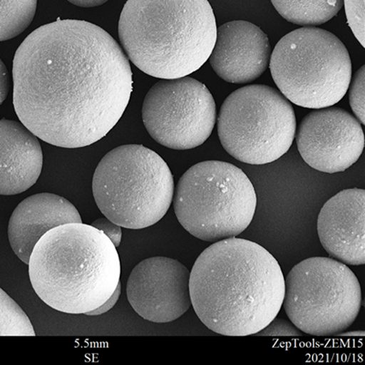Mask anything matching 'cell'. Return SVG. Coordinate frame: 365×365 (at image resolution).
<instances>
[{
    "mask_svg": "<svg viewBox=\"0 0 365 365\" xmlns=\"http://www.w3.org/2000/svg\"><path fill=\"white\" fill-rule=\"evenodd\" d=\"M13 104L50 145L81 148L107 135L133 91L128 58L93 23L58 19L29 34L13 61Z\"/></svg>",
    "mask_w": 365,
    "mask_h": 365,
    "instance_id": "1",
    "label": "cell"
},
{
    "mask_svg": "<svg viewBox=\"0 0 365 365\" xmlns=\"http://www.w3.org/2000/svg\"><path fill=\"white\" fill-rule=\"evenodd\" d=\"M192 306L210 330L225 336L255 335L278 316L285 278L278 260L253 241H217L190 272Z\"/></svg>",
    "mask_w": 365,
    "mask_h": 365,
    "instance_id": "2",
    "label": "cell"
},
{
    "mask_svg": "<svg viewBox=\"0 0 365 365\" xmlns=\"http://www.w3.org/2000/svg\"><path fill=\"white\" fill-rule=\"evenodd\" d=\"M29 273L35 292L48 307L86 314L115 291L120 257L103 231L91 225L64 224L48 230L36 244Z\"/></svg>",
    "mask_w": 365,
    "mask_h": 365,
    "instance_id": "3",
    "label": "cell"
},
{
    "mask_svg": "<svg viewBox=\"0 0 365 365\" xmlns=\"http://www.w3.org/2000/svg\"><path fill=\"white\" fill-rule=\"evenodd\" d=\"M217 29L207 0H128L118 31L123 50L140 71L178 79L208 60Z\"/></svg>",
    "mask_w": 365,
    "mask_h": 365,
    "instance_id": "4",
    "label": "cell"
},
{
    "mask_svg": "<svg viewBox=\"0 0 365 365\" xmlns=\"http://www.w3.org/2000/svg\"><path fill=\"white\" fill-rule=\"evenodd\" d=\"M174 178L165 160L141 145L119 146L104 155L93 178L98 208L130 230L153 226L168 213Z\"/></svg>",
    "mask_w": 365,
    "mask_h": 365,
    "instance_id": "5",
    "label": "cell"
},
{
    "mask_svg": "<svg viewBox=\"0 0 365 365\" xmlns=\"http://www.w3.org/2000/svg\"><path fill=\"white\" fill-rule=\"evenodd\" d=\"M174 198L175 216L192 236L217 242L239 236L252 221L255 188L245 173L222 161H205L179 179Z\"/></svg>",
    "mask_w": 365,
    "mask_h": 365,
    "instance_id": "6",
    "label": "cell"
},
{
    "mask_svg": "<svg viewBox=\"0 0 365 365\" xmlns=\"http://www.w3.org/2000/svg\"><path fill=\"white\" fill-rule=\"evenodd\" d=\"M270 71L289 102L308 109L338 103L351 80V61L340 38L325 29H295L275 46Z\"/></svg>",
    "mask_w": 365,
    "mask_h": 365,
    "instance_id": "7",
    "label": "cell"
},
{
    "mask_svg": "<svg viewBox=\"0 0 365 365\" xmlns=\"http://www.w3.org/2000/svg\"><path fill=\"white\" fill-rule=\"evenodd\" d=\"M282 305L299 331L312 336H337L360 314V282L346 264L332 257H309L287 276Z\"/></svg>",
    "mask_w": 365,
    "mask_h": 365,
    "instance_id": "8",
    "label": "cell"
},
{
    "mask_svg": "<svg viewBox=\"0 0 365 365\" xmlns=\"http://www.w3.org/2000/svg\"><path fill=\"white\" fill-rule=\"evenodd\" d=\"M217 133L227 154L246 164H269L284 155L296 133L291 103L272 87L240 88L227 97L217 120Z\"/></svg>",
    "mask_w": 365,
    "mask_h": 365,
    "instance_id": "9",
    "label": "cell"
},
{
    "mask_svg": "<svg viewBox=\"0 0 365 365\" xmlns=\"http://www.w3.org/2000/svg\"><path fill=\"white\" fill-rule=\"evenodd\" d=\"M142 117L149 135L160 145L193 149L213 132L216 103L207 86L193 78L161 79L146 94Z\"/></svg>",
    "mask_w": 365,
    "mask_h": 365,
    "instance_id": "10",
    "label": "cell"
},
{
    "mask_svg": "<svg viewBox=\"0 0 365 365\" xmlns=\"http://www.w3.org/2000/svg\"><path fill=\"white\" fill-rule=\"evenodd\" d=\"M295 136L303 160L315 170L328 174L347 170L358 161L364 148L359 120L335 107L308 113Z\"/></svg>",
    "mask_w": 365,
    "mask_h": 365,
    "instance_id": "11",
    "label": "cell"
},
{
    "mask_svg": "<svg viewBox=\"0 0 365 365\" xmlns=\"http://www.w3.org/2000/svg\"><path fill=\"white\" fill-rule=\"evenodd\" d=\"M190 272L177 259L154 257L140 262L127 282V298L137 314L149 322L175 321L192 306Z\"/></svg>",
    "mask_w": 365,
    "mask_h": 365,
    "instance_id": "12",
    "label": "cell"
},
{
    "mask_svg": "<svg viewBox=\"0 0 365 365\" xmlns=\"http://www.w3.org/2000/svg\"><path fill=\"white\" fill-rule=\"evenodd\" d=\"M268 36L253 23L234 21L217 29L208 61L217 76L227 83L246 84L259 79L269 67Z\"/></svg>",
    "mask_w": 365,
    "mask_h": 365,
    "instance_id": "13",
    "label": "cell"
},
{
    "mask_svg": "<svg viewBox=\"0 0 365 365\" xmlns=\"http://www.w3.org/2000/svg\"><path fill=\"white\" fill-rule=\"evenodd\" d=\"M365 190L345 189L329 200L318 217V235L332 259L351 266L365 263Z\"/></svg>",
    "mask_w": 365,
    "mask_h": 365,
    "instance_id": "14",
    "label": "cell"
},
{
    "mask_svg": "<svg viewBox=\"0 0 365 365\" xmlns=\"http://www.w3.org/2000/svg\"><path fill=\"white\" fill-rule=\"evenodd\" d=\"M83 223L81 215L66 198L41 193L26 198L15 208L9 223L11 249L29 265L36 244L45 233L61 225Z\"/></svg>",
    "mask_w": 365,
    "mask_h": 365,
    "instance_id": "15",
    "label": "cell"
},
{
    "mask_svg": "<svg viewBox=\"0 0 365 365\" xmlns=\"http://www.w3.org/2000/svg\"><path fill=\"white\" fill-rule=\"evenodd\" d=\"M43 154L38 137L16 120H0V195L23 193L41 174Z\"/></svg>",
    "mask_w": 365,
    "mask_h": 365,
    "instance_id": "16",
    "label": "cell"
},
{
    "mask_svg": "<svg viewBox=\"0 0 365 365\" xmlns=\"http://www.w3.org/2000/svg\"><path fill=\"white\" fill-rule=\"evenodd\" d=\"M283 19L303 27H315L331 21L344 0H270Z\"/></svg>",
    "mask_w": 365,
    "mask_h": 365,
    "instance_id": "17",
    "label": "cell"
},
{
    "mask_svg": "<svg viewBox=\"0 0 365 365\" xmlns=\"http://www.w3.org/2000/svg\"><path fill=\"white\" fill-rule=\"evenodd\" d=\"M37 0H0V42L11 40L31 25Z\"/></svg>",
    "mask_w": 365,
    "mask_h": 365,
    "instance_id": "18",
    "label": "cell"
},
{
    "mask_svg": "<svg viewBox=\"0 0 365 365\" xmlns=\"http://www.w3.org/2000/svg\"><path fill=\"white\" fill-rule=\"evenodd\" d=\"M31 321L17 302L0 289V336H35Z\"/></svg>",
    "mask_w": 365,
    "mask_h": 365,
    "instance_id": "19",
    "label": "cell"
},
{
    "mask_svg": "<svg viewBox=\"0 0 365 365\" xmlns=\"http://www.w3.org/2000/svg\"><path fill=\"white\" fill-rule=\"evenodd\" d=\"M364 86L365 66L364 65L354 74L350 87V93H349L351 109L361 125H365Z\"/></svg>",
    "mask_w": 365,
    "mask_h": 365,
    "instance_id": "20",
    "label": "cell"
},
{
    "mask_svg": "<svg viewBox=\"0 0 365 365\" xmlns=\"http://www.w3.org/2000/svg\"><path fill=\"white\" fill-rule=\"evenodd\" d=\"M347 21L355 37L364 45V0H344Z\"/></svg>",
    "mask_w": 365,
    "mask_h": 365,
    "instance_id": "21",
    "label": "cell"
},
{
    "mask_svg": "<svg viewBox=\"0 0 365 365\" xmlns=\"http://www.w3.org/2000/svg\"><path fill=\"white\" fill-rule=\"evenodd\" d=\"M255 335L267 337L301 338L302 336V331H299L291 321L277 317Z\"/></svg>",
    "mask_w": 365,
    "mask_h": 365,
    "instance_id": "22",
    "label": "cell"
},
{
    "mask_svg": "<svg viewBox=\"0 0 365 365\" xmlns=\"http://www.w3.org/2000/svg\"><path fill=\"white\" fill-rule=\"evenodd\" d=\"M91 226L103 231V232L109 237L110 241H112L115 247L120 246L123 233L122 228H120L119 225L113 223V221H110L107 217H103L94 221V222L91 224Z\"/></svg>",
    "mask_w": 365,
    "mask_h": 365,
    "instance_id": "23",
    "label": "cell"
},
{
    "mask_svg": "<svg viewBox=\"0 0 365 365\" xmlns=\"http://www.w3.org/2000/svg\"><path fill=\"white\" fill-rule=\"evenodd\" d=\"M120 293H122V288H120V282H119L118 286H117V288L113 293V295L110 296V298L107 299V301L104 302L102 306H100L99 308L94 309V311L87 312L86 314L88 316H96L106 314V312L110 311V309L114 307V305L116 304L117 301H118L120 298Z\"/></svg>",
    "mask_w": 365,
    "mask_h": 365,
    "instance_id": "24",
    "label": "cell"
},
{
    "mask_svg": "<svg viewBox=\"0 0 365 365\" xmlns=\"http://www.w3.org/2000/svg\"><path fill=\"white\" fill-rule=\"evenodd\" d=\"M9 91V76L6 65L0 60V106L6 99Z\"/></svg>",
    "mask_w": 365,
    "mask_h": 365,
    "instance_id": "25",
    "label": "cell"
},
{
    "mask_svg": "<svg viewBox=\"0 0 365 365\" xmlns=\"http://www.w3.org/2000/svg\"><path fill=\"white\" fill-rule=\"evenodd\" d=\"M71 4L81 6V8H93L104 4L108 0H68Z\"/></svg>",
    "mask_w": 365,
    "mask_h": 365,
    "instance_id": "26",
    "label": "cell"
},
{
    "mask_svg": "<svg viewBox=\"0 0 365 365\" xmlns=\"http://www.w3.org/2000/svg\"><path fill=\"white\" fill-rule=\"evenodd\" d=\"M337 336H345V337H364L365 336V332L361 331H350V332H341L338 334Z\"/></svg>",
    "mask_w": 365,
    "mask_h": 365,
    "instance_id": "27",
    "label": "cell"
}]
</instances>
